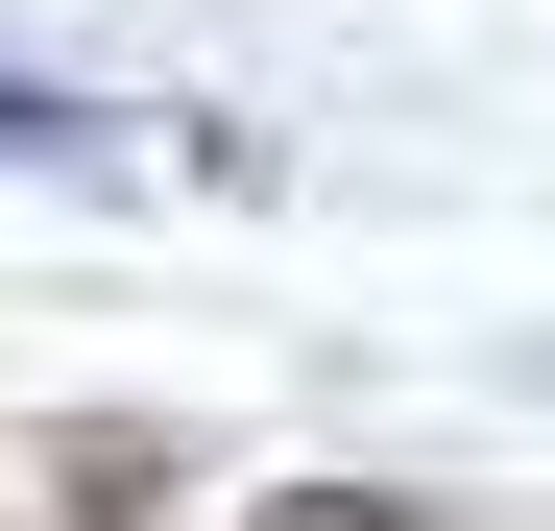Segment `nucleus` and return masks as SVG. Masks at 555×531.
Listing matches in <instances>:
<instances>
[{
    "label": "nucleus",
    "mask_w": 555,
    "mask_h": 531,
    "mask_svg": "<svg viewBox=\"0 0 555 531\" xmlns=\"http://www.w3.org/2000/svg\"><path fill=\"white\" fill-rule=\"evenodd\" d=\"M49 483H73V531H145V507H169V435H121V411H98Z\"/></svg>",
    "instance_id": "1"
},
{
    "label": "nucleus",
    "mask_w": 555,
    "mask_h": 531,
    "mask_svg": "<svg viewBox=\"0 0 555 531\" xmlns=\"http://www.w3.org/2000/svg\"><path fill=\"white\" fill-rule=\"evenodd\" d=\"M242 531H459V507H411V483H291V507H242Z\"/></svg>",
    "instance_id": "2"
},
{
    "label": "nucleus",
    "mask_w": 555,
    "mask_h": 531,
    "mask_svg": "<svg viewBox=\"0 0 555 531\" xmlns=\"http://www.w3.org/2000/svg\"><path fill=\"white\" fill-rule=\"evenodd\" d=\"M73 145H98V121H73V98H25V73H0V169H73Z\"/></svg>",
    "instance_id": "3"
}]
</instances>
